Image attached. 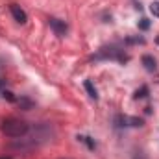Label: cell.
Wrapping results in <instances>:
<instances>
[{"label": "cell", "instance_id": "cell-11", "mask_svg": "<svg viewBox=\"0 0 159 159\" xmlns=\"http://www.w3.org/2000/svg\"><path fill=\"white\" fill-rule=\"evenodd\" d=\"M150 11L154 17H159V2H152L150 4Z\"/></svg>", "mask_w": 159, "mask_h": 159}, {"label": "cell", "instance_id": "cell-8", "mask_svg": "<svg viewBox=\"0 0 159 159\" xmlns=\"http://www.w3.org/2000/svg\"><path fill=\"white\" fill-rule=\"evenodd\" d=\"M146 94H148V87H146V85H143L141 89H137V91H135L133 98H135V100H139V98H144Z\"/></svg>", "mask_w": 159, "mask_h": 159}, {"label": "cell", "instance_id": "cell-12", "mask_svg": "<svg viewBox=\"0 0 159 159\" xmlns=\"http://www.w3.org/2000/svg\"><path fill=\"white\" fill-rule=\"evenodd\" d=\"M139 28H141V30H148V28H150V20H148V19H141V20H139Z\"/></svg>", "mask_w": 159, "mask_h": 159}, {"label": "cell", "instance_id": "cell-14", "mask_svg": "<svg viewBox=\"0 0 159 159\" xmlns=\"http://www.w3.org/2000/svg\"><path fill=\"white\" fill-rule=\"evenodd\" d=\"M4 85H6V80L0 78V91H2V87H4Z\"/></svg>", "mask_w": 159, "mask_h": 159}, {"label": "cell", "instance_id": "cell-7", "mask_svg": "<svg viewBox=\"0 0 159 159\" xmlns=\"http://www.w3.org/2000/svg\"><path fill=\"white\" fill-rule=\"evenodd\" d=\"M83 85H85V89H87V93H89V96L96 100V98H98V93H96V87L93 85V81H89V80H87V81H85Z\"/></svg>", "mask_w": 159, "mask_h": 159}, {"label": "cell", "instance_id": "cell-10", "mask_svg": "<svg viewBox=\"0 0 159 159\" xmlns=\"http://www.w3.org/2000/svg\"><path fill=\"white\" fill-rule=\"evenodd\" d=\"M2 96H4V100H7V102H17V98H15V94H13L11 91H2Z\"/></svg>", "mask_w": 159, "mask_h": 159}, {"label": "cell", "instance_id": "cell-9", "mask_svg": "<svg viewBox=\"0 0 159 159\" xmlns=\"http://www.w3.org/2000/svg\"><path fill=\"white\" fill-rule=\"evenodd\" d=\"M19 106H20V109H26V111L32 109V102H30L28 98H20V100H19Z\"/></svg>", "mask_w": 159, "mask_h": 159}, {"label": "cell", "instance_id": "cell-6", "mask_svg": "<svg viewBox=\"0 0 159 159\" xmlns=\"http://www.w3.org/2000/svg\"><path fill=\"white\" fill-rule=\"evenodd\" d=\"M143 65H144V69L148 70V72H156V69H157V61L152 57V56H143Z\"/></svg>", "mask_w": 159, "mask_h": 159}, {"label": "cell", "instance_id": "cell-5", "mask_svg": "<svg viewBox=\"0 0 159 159\" xmlns=\"http://www.w3.org/2000/svg\"><path fill=\"white\" fill-rule=\"evenodd\" d=\"M48 24H50V28L54 30V34L56 35H65L67 34V24H65V20H59V19H48Z\"/></svg>", "mask_w": 159, "mask_h": 159}, {"label": "cell", "instance_id": "cell-2", "mask_svg": "<svg viewBox=\"0 0 159 159\" xmlns=\"http://www.w3.org/2000/svg\"><path fill=\"white\" fill-rule=\"evenodd\" d=\"M94 59H117L120 63H126V61H128V56L122 54V50H119V48L109 46V48H102V50L94 56Z\"/></svg>", "mask_w": 159, "mask_h": 159}, {"label": "cell", "instance_id": "cell-4", "mask_svg": "<svg viewBox=\"0 0 159 159\" xmlns=\"http://www.w3.org/2000/svg\"><path fill=\"white\" fill-rule=\"evenodd\" d=\"M9 11H11L13 19H15L19 24H26V20H28V15H26V11H24L20 6H17V4H11V6H9Z\"/></svg>", "mask_w": 159, "mask_h": 159}, {"label": "cell", "instance_id": "cell-15", "mask_svg": "<svg viewBox=\"0 0 159 159\" xmlns=\"http://www.w3.org/2000/svg\"><path fill=\"white\" fill-rule=\"evenodd\" d=\"M6 159H9V157H6Z\"/></svg>", "mask_w": 159, "mask_h": 159}, {"label": "cell", "instance_id": "cell-1", "mask_svg": "<svg viewBox=\"0 0 159 159\" xmlns=\"http://www.w3.org/2000/svg\"><path fill=\"white\" fill-rule=\"evenodd\" d=\"M2 131L7 137H24L30 131V124L20 119H6L2 122Z\"/></svg>", "mask_w": 159, "mask_h": 159}, {"label": "cell", "instance_id": "cell-3", "mask_svg": "<svg viewBox=\"0 0 159 159\" xmlns=\"http://www.w3.org/2000/svg\"><path fill=\"white\" fill-rule=\"evenodd\" d=\"M117 128H128V126H133V128H141L144 122L143 119H139V117H117Z\"/></svg>", "mask_w": 159, "mask_h": 159}, {"label": "cell", "instance_id": "cell-13", "mask_svg": "<svg viewBox=\"0 0 159 159\" xmlns=\"http://www.w3.org/2000/svg\"><path fill=\"white\" fill-rule=\"evenodd\" d=\"M80 141H83V143H87V146L91 148V150H94V143L91 141V137H78Z\"/></svg>", "mask_w": 159, "mask_h": 159}]
</instances>
